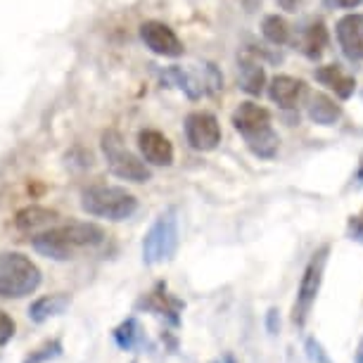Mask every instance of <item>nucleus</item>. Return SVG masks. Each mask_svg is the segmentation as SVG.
<instances>
[{"label": "nucleus", "instance_id": "nucleus-1", "mask_svg": "<svg viewBox=\"0 0 363 363\" xmlns=\"http://www.w3.org/2000/svg\"><path fill=\"white\" fill-rule=\"evenodd\" d=\"M102 242H105V230L95 223H67L36 233L31 238L33 250L52 262H69L81 252L98 247Z\"/></svg>", "mask_w": 363, "mask_h": 363}, {"label": "nucleus", "instance_id": "nucleus-2", "mask_svg": "<svg viewBox=\"0 0 363 363\" xmlns=\"http://www.w3.org/2000/svg\"><path fill=\"white\" fill-rule=\"evenodd\" d=\"M233 126L242 135L247 147L262 160H271L278 152V133L271 128L269 109L255 105V102H242L233 112Z\"/></svg>", "mask_w": 363, "mask_h": 363}, {"label": "nucleus", "instance_id": "nucleus-3", "mask_svg": "<svg viewBox=\"0 0 363 363\" xmlns=\"http://www.w3.org/2000/svg\"><path fill=\"white\" fill-rule=\"evenodd\" d=\"M40 285V269L22 252L0 255V299H22L36 292Z\"/></svg>", "mask_w": 363, "mask_h": 363}, {"label": "nucleus", "instance_id": "nucleus-4", "mask_svg": "<svg viewBox=\"0 0 363 363\" xmlns=\"http://www.w3.org/2000/svg\"><path fill=\"white\" fill-rule=\"evenodd\" d=\"M81 209L107 221H126L138 209V200L119 186H93L81 195Z\"/></svg>", "mask_w": 363, "mask_h": 363}, {"label": "nucleus", "instance_id": "nucleus-5", "mask_svg": "<svg viewBox=\"0 0 363 363\" xmlns=\"http://www.w3.org/2000/svg\"><path fill=\"white\" fill-rule=\"evenodd\" d=\"M328 255H330V247L323 245L320 250L313 252V257L309 259V264H306L304 273H301V280H299V287H297V299H294V306H292V323L297 328H301L306 323L313 304H316L320 285H323Z\"/></svg>", "mask_w": 363, "mask_h": 363}, {"label": "nucleus", "instance_id": "nucleus-6", "mask_svg": "<svg viewBox=\"0 0 363 363\" xmlns=\"http://www.w3.org/2000/svg\"><path fill=\"white\" fill-rule=\"evenodd\" d=\"M102 152H105L109 171L121 178V181L131 183H147L152 178V171L147 169L145 162H140L133 152L121 145V138L116 131H107L102 135Z\"/></svg>", "mask_w": 363, "mask_h": 363}, {"label": "nucleus", "instance_id": "nucleus-7", "mask_svg": "<svg viewBox=\"0 0 363 363\" xmlns=\"http://www.w3.org/2000/svg\"><path fill=\"white\" fill-rule=\"evenodd\" d=\"M176 250H178V221L174 211H167L145 233V240H143V262L147 266L169 262L176 255Z\"/></svg>", "mask_w": 363, "mask_h": 363}, {"label": "nucleus", "instance_id": "nucleus-8", "mask_svg": "<svg viewBox=\"0 0 363 363\" xmlns=\"http://www.w3.org/2000/svg\"><path fill=\"white\" fill-rule=\"evenodd\" d=\"M186 135L195 150L209 152V150H216L218 143H221V126H218L214 114L193 112L186 119Z\"/></svg>", "mask_w": 363, "mask_h": 363}, {"label": "nucleus", "instance_id": "nucleus-9", "mask_svg": "<svg viewBox=\"0 0 363 363\" xmlns=\"http://www.w3.org/2000/svg\"><path fill=\"white\" fill-rule=\"evenodd\" d=\"M140 38L145 40V45L157 55L164 57H178L183 55V43L178 40L174 29H169L162 22H145L140 26Z\"/></svg>", "mask_w": 363, "mask_h": 363}, {"label": "nucleus", "instance_id": "nucleus-10", "mask_svg": "<svg viewBox=\"0 0 363 363\" xmlns=\"http://www.w3.org/2000/svg\"><path fill=\"white\" fill-rule=\"evenodd\" d=\"M138 147L143 160L152 167H171L174 164V147H171L169 138L160 131H140L138 133Z\"/></svg>", "mask_w": 363, "mask_h": 363}, {"label": "nucleus", "instance_id": "nucleus-11", "mask_svg": "<svg viewBox=\"0 0 363 363\" xmlns=\"http://www.w3.org/2000/svg\"><path fill=\"white\" fill-rule=\"evenodd\" d=\"M135 309H145V311L157 313V316H167L171 323L178 325V320H181L178 313H181V309H183V301L171 297V294L167 292V285L160 283L152 292H147L145 297L135 304Z\"/></svg>", "mask_w": 363, "mask_h": 363}, {"label": "nucleus", "instance_id": "nucleus-12", "mask_svg": "<svg viewBox=\"0 0 363 363\" xmlns=\"http://www.w3.org/2000/svg\"><path fill=\"white\" fill-rule=\"evenodd\" d=\"M337 40L349 60H363V15H347L337 22Z\"/></svg>", "mask_w": 363, "mask_h": 363}, {"label": "nucleus", "instance_id": "nucleus-13", "mask_svg": "<svg viewBox=\"0 0 363 363\" xmlns=\"http://www.w3.org/2000/svg\"><path fill=\"white\" fill-rule=\"evenodd\" d=\"M112 337H114V345L119 347L121 352H143V349L147 347L145 328L140 325V320L135 316L121 320L112 330Z\"/></svg>", "mask_w": 363, "mask_h": 363}, {"label": "nucleus", "instance_id": "nucleus-14", "mask_svg": "<svg viewBox=\"0 0 363 363\" xmlns=\"http://www.w3.org/2000/svg\"><path fill=\"white\" fill-rule=\"evenodd\" d=\"M72 297L65 292H55V294H45V297H38L33 304L29 306V318L33 323H45L50 318H57L69 309Z\"/></svg>", "mask_w": 363, "mask_h": 363}, {"label": "nucleus", "instance_id": "nucleus-15", "mask_svg": "<svg viewBox=\"0 0 363 363\" xmlns=\"http://www.w3.org/2000/svg\"><path fill=\"white\" fill-rule=\"evenodd\" d=\"M304 91H306L304 81L292 79V77H276L271 81V86H269L271 100L276 102L278 107H283V109L297 107V102L301 100Z\"/></svg>", "mask_w": 363, "mask_h": 363}, {"label": "nucleus", "instance_id": "nucleus-16", "mask_svg": "<svg viewBox=\"0 0 363 363\" xmlns=\"http://www.w3.org/2000/svg\"><path fill=\"white\" fill-rule=\"evenodd\" d=\"M57 218H60V214H57V211H52V209L26 207L22 211H17L15 225H17V230H22V233H38V230L43 233V230L50 228Z\"/></svg>", "mask_w": 363, "mask_h": 363}, {"label": "nucleus", "instance_id": "nucleus-17", "mask_svg": "<svg viewBox=\"0 0 363 363\" xmlns=\"http://www.w3.org/2000/svg\"><path fill=\"white\" fill-rule=\"evenodd\" d=\"M316 79L323 86L330 88V91H335V95L342 98V100H347V98H352V95H354L356 81L349 77L347 72H342V67H337V65L320 67V69L316 72Z\"/></svg>", "mask_w": 363, "mask_h": 363}, {"label": "nucleus", "instance_id": "nucleus-18", "mask_svg": "<svg viewBox=\"0 0 363 363\" xmlns=\"http://www.w3.org/2000/svg\"><path fill=\"white\" fill-rule=\"evenodd\" d=\"M306 112H309L311 121H316L320 126H333L342 116L340 105H335V100L328 98L325 93H313L309 98V105H306Z\"/></svg>", "mask_w": 363, "mask_h": 363}, {"label": "nucleus", "instance_id": "nucleus-19", "mask_svg": "<svg viewBox=\"0 0 363 363\" xmlns=\"http://www.w3.org/2000/svg\"><path fill=\"white\" fill-rule=\"evenodd\" d=\"M264 84H266L264 67L252 62V60H242L240 62V86H242V91H247L250 95H259L264 91Z\"/></svg>", "mask_w": 363, "mask_h": 363}, {"label": "nucleus", "instance_id": "nucleus-20", "mask_svg": "<svg viewBox=\"0 0 363 363\" xmlns=\"http://www.w3.org/2000/svg\"><path fill=\"white\" fill-rule=\"evenodd\" d=\"M262 31H264L266 40H271L273 45H285L287 40H290V24L278 15L266 17L262 24Z\"/></svg>", "mask_w": 363, "mask_h": 363}, {"label": "nucleus", "instance_id": "nucleus-21", "mask_svg": "<svg viewBox=\"0 0 363 363\" xmlns=\"http://www.w3.org/2000/svg\"><path fill=\"white\" fill-rule=\"evenodd\" d=\"M62 352H65V347H62V342H60V340H45L43 345L31 349V352L24 356L22 363H50L55 359H60Z\"/></svg>", "mask_w": 363, "mask_h": 363}, {"label": "nucleus", "instance_id": "nucleus-22", "mask_svg": "<svg viewBox=\"0 0 363 363\" xmlns=\"http://www.w3.org/2000/svg\"><path fill=\"white\" fill-rule=\"evenodd\" d=\"M328 45V31L323 24H313L304 33V52L309 57H318L323 52V48Z\"/></svg>", "mask_w": 363, "mask_h": 363}, {"label": "nucleus", "instance_id": "nucleus-23", "mask_svg": "<svg viewBox=\"0 0 363 363\" xmlns=\"http://www.w3.org/2000/svg\"><path fill=\"white\" fill-rule=\"evenodd\" d=\"M304 352H306V356H309L311 363H333L330 354L325 352L323 345H320L316 337H309L304 342Z\"/></svg>", "mask_w": 363, "mask_h": 363}, {"label": "nucleus", "instance_id": "nucleus-24", "mask_svg": "<svg viewBox=\"0 0 363 363\" xmlns=\"http://www.w3.org/2000/svg\"><path fill=\"white\" fill-rule=\"evenodd\" d=\"M15 330H17V325L10 313L0 311V347H5L12 337H15Z\"/></svg>", "mask_w": 363, "mask_h": 363}, {"label": "nucleus", "instance_id": "nucleus-25", "mask_svg": "<svg viewBox=\"0 0 363 363\" xmlns=\"http://www.w3.org/2000/svg\"><path fill=\"white\" fill-rule=\"evenodd\" d=\"M347 235L354 240V242H361L363 245V209L359 211V214H354L352 218H349L347 223Z\"/></svg>", "mask_w": 363, "mask_h": 363}, {"label": "nucleus", "instance_id": "nucleus-26", "mask_svg": "<svg viewBox=\"0 0 363 363\" xmlns=\"http://www.w3.org/2000/svg\"><path fill=\"white\" fill-rule=\"evenodd\" d=\"M266 330L271 335H276L280 330V316H278V309H269L266 313Z\"/></svg>", "mask_w": 363, "mask_h": 363}, {"label": "nucleus", "instance_id": "nucleus-27", "mask_svg": "<svg viewBox=\"0 0 363 363\" xmlns=\"http://www.w3.org/2000/svg\"><path fill=\"white\" fill-rule=\"evenodd\" d=\"M330 3L340 5V8H356V5H359L361 0H330Z\"/></svg>", "mask_w": 363, "mask_h": 363}, {"label": "nucleus", "instance_id": "nucleus-28", "mask_svg": "<svg viewBox=\"0 0 363 363\" xmlns=\"http://www.w3.org/2000/svg\"><path fill=\"white\" fill-rule=\"evenodd\" d=\"M354 181H356V188H361V186H363V157H361V164H359V169H356V176H354Z\"/></svg>", "mask_w": 363, "mask_h": 363}, {"label": "nucleus", "instance_id": "nucleus-29", "mask_svg": "<svg viewBox=\"0 0 363 363\" xmlns=\"http://www.w3.org/2000/svg\"><path fill=\"white\" fill-rule=\"evenodd\" d=\"M354 363H363V340L359 342V347H356V354H354Z\"/></svg>", "mask_w": 363, "mask_h": 363}, {"label": "nucleus", "instance_id": "nucleus-30", "mask_svg": "<svg viewBox=\"0 0 363 363\" xmlns=\"http://www.w3.org/2000/svg\"><path fill=\"white\" fill-rule=\"evenodd\" d=\"M223 363H235V359H233V356H225Z\"/></svg>", "mask_w": 363, "mask_h": 363}, {"label": "nucleus", "instance_id": "nucleus-31", "mask_svg": "<svg viewBox=\"0 0 363 363\" xmlns=\"http://www.w3.org/2000/svg\"><path fill=\"white\" fill-rule=\"evenodd\" d=\"M133 363H135V361H133Z\"/></svg>", "mask_w": 363, "mask_h": 363}]
</instances>
